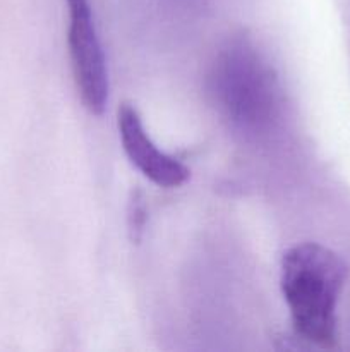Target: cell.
I'll use <instances>...</instances> for the list:
<instances>
[{"mask_svg":"<svg viewBox=\"0 0 350 352\" xmlns=\"http://www.w3.org/2000/svg\"><path fill=\"white\" fill-rule=\"evenodd\" d=\"M350 267L342 254L319 243H301L285 251L280 287L299 337L318 347L338 340V302Z\"/></svg>","mask_w":350,"mask_h":352,"instance_id":"cell-1","label":"cell"},{"mask_svg":"<svg viewBox=\"0 0 350 352\" xmlns=\"http://www.w3.org/2000/svg\"><path fill=\"white\" fill-rule=\"evenodd\" d=\"M117 127L124 153L148 181L168 189L178 188L187 181L191 174L189 168L178 158L165 153L154 144L132 103H122L119 107Z\"/></svg>","mask_w":350,"mask_h":352,"instance_id":"cell-4","label":"cell"},{"mask_svg":"<svg viewBox=\"0 0 350 352\" xmlns=\"http://www.w3.org/2000/svg\"><path fill=\"white\" fill-rule=\"evenodd\" d=\"M69 55L82 103L102 116L108 102V71L89 0H67Z\"/></svg>","mask_w":350,"mask_h":352,"instance_id":"cell-3","label":"cell"},{"mask_svg":"<svg viewBox=\"0 0 350 352\" xmlns=\"http://www.w3.org/2000/svg\"><path fill=\"white\" fill-rule=\"evenodd\" d=\"M211 79L220 109L237 127L250 134L273 127L281 110V88L253 41H230L216 58Z\"/></svg>","mask_w":350,"mask_h":352,"instance_id":"cell-2","label":"cell"}]
</instances>
